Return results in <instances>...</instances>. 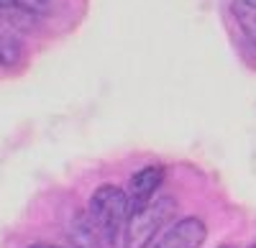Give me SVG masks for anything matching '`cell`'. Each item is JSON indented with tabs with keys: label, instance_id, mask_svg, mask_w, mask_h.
I'll return each mask as SVG.
<instances>
[{
	"label": "cell",
	"instance_id": "8fae6325",
	"mask_svg": "<svg viewBox=\"0 0 256 248\" xmlns=\"http://www.w3.org/2000/svg\"><path fill=\"white\" fill-rule=\"evenodd\" d=\"M248 248H256V243H254V246H248Z\"/></svg>",
	"mask_w": 256,
	"mask_h": 248
},
{
	"label": "cell",
	"instance_id": "8992f818",
	"mask_svg": "<svg viewBox=\"0 0 256 248\" xmlns=\"http://www.w3.org/2000/svg\"><path fill=\"white\" fill-rule=\"evenodd\" d=\"M233 13L238 18L241 31L256 44V0H233Z\"/></svg>",
	"mask_w": 256,
	"mask_h": 248
},
{
	"label": "cell",
	"instance_id": "9c48e42d",
	"mask_svg": "<svg viewBox=\"0 0 256 248\" xmlns=\"http://www.w3.org/2000/svg\"><path fill=\"white\" fill-rule=\"evenodd\" d=\"M16 5V0H0V10L3 8H13Z\"/></svg>",
	"mask_w": 256,
	"mask_h": 248
},
{
	"label": "cell",
	"instance_id": "6da1fadb",
	"mask_svg": "<svg viewBox=\"0 0 256 248\" xmlns=\"http://www.w3.org/2000/svg\"><path fill=\"white\" fill-rule=\"evenodd\" d=\"M92 223L98 225L100 238L110 246H123V233H126V223L131 215V200L120 187L113 184H102L98 187L90 197V208H88Z\"/></svg>",
	"mask_w": 256,
	"mask_h": 248
},
{
	"label": "cell",
	"instance_id": "3957f363",
	"mask_svg": "<svg viewBox=\"0 0 256 248\" xmlns=\"http://www.w3.org/2000/svg\"><path fill=\"white\" fill-rule=\"evenodd\" d=\"M208 238V228L200 218H182L148 248H200Z\"/></svg>",
	"mask_w": 256,
	"mask_h": 248
},
{
	"label": "cell",
	"instance_id": "277c9868",
	"mask_svg": "<svg viewBox=\"0 0 256 248\" xmlns=\"http://www.w3.org/2000/svg\"><path fill=\"white\" fill-rule=\"evenodd\" d=\"M164 182V167L159 164H152V167L138 169L131 182H128V200H131V210H136L138 205H146L148 200H154V192L162 187Z\"/></svg>",
	"mask_w": 256,
	"mask_h": 248
},
{
	"label": "cell",
	"instance_id": "7c38bea8",
	"mask_svg": "<svg viewBox=\"0 0 256 248\" xmlns=\"http://www.w3.org/2000/svg\"><path fill=\"white\" fill-rule=\"evenodd\" d=\"M220 248H230V246H220Z\"/></svg>",
	"mask_w": 256,
	"mask_h": 248
},
{
	"label": "cell",
	"instance_id": "30bf717a",
	"mask_svg": "<svg viewBox=\"0 0 256 248\" xmlns=\"http://www.w3.org/2000/svg\"><path fill=\"white\" fill-rule=\"evenodd\" d=\"M31 248H56V246H46V243H36V246H31Z\"/></svg>",
	"mask_w": 256,
	"mask_h": 248
},
{
	"label": "cell",
	"instance_id": "5b68a950",
	"mask_svg": "<svg viewBox=\"0 0 256 248\" xmlns=\"http://www.w3.org/2000/svg\"><path fill=\"white\" fill-rule=\"evenodd\" d=\"M70 243L72 248H100L102 238H100V231H98V225L92 223L90 213H77L74 220L70 223Z\"/></svg>",
	"mask_w": 256,
	"mask_h": 248
},
{
	"label": "cell",
	"instance_id": "ba28073f",
	"mask_svg": "<svg viewBox=\"0 0 256 248\" xmlns=\"http://www.w3.org/2000/svg\"><path fill=\"white\" fill-rule=\"evenodd\" d=\"M16 5L26 13H46L52 8V0H16Z\"/></svg>",
	"mask_w": 256,
	"mask_h": 248
},
{
	"label": "cell",
	"instance_id": "52a82bcc",
	"mask_svg": "<svg viewBox=\"0 0 256 248\" xmlns=\"http://www.w3.org/2000/svg\"><path fill=\"white\" fill-rule=\"evenodd\" d=\"M20 41L6 31V33H0V67H13L20 61Z\"/></svg>",
	"mask_w": 256,
	"mask_h": 248
},
{
	"label": "cell",
	"instance_id": "7a4b0ae2",
	"mask_svg": "<svg viewBox=\"0 0 256 248\" xmlns=\"http://www.w3.org/2000/svg\"><path fill=\"white\" fill-rule=\"evenodd\" d=\"M177 202L172 197L148 200L146 205H138L131 210L123 233V248H148L159 236V231L174 218Z\"/></svg>",
	"mask_w": 256,
	"mask_h": 248
}]
</instances>
